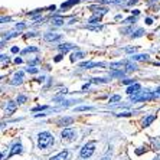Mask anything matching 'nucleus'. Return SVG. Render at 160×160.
I'll use <instances>...</instances> for the list:
<instances>
[{
    "mask_svg": "<svg viewBox=\"0 0 160 160\" xmlns=\"http://www.w3.org/2000/svg\"><path fill=\"white\" fill-rule=\"evenodd\" d=\"M25 101H26V97H25V95H19V97H18V102H19V104H22V102H25Z\"/></svg>",
    "mask_w": 160,
    "mask_h": 160,
    "instance_id": "b1692460",
    "label": "nucleus"
},
{
    "mask_svg": "<svg viewBox=\"0 0 160 160\" xmlns=\"http://www.w3.org/2000/svg\"><path fill=\"white\" fill-rule=\"evenodd\" d=\"M16 29H25V25H23V23H19V25H16Z\"/></svg>",
    "mask_w": 160,
    "mask_h": 160,
    "instance_id": "c756f323",
    "label": "nucleus"
},
{
    "mask_svg": "<svg viewBox=\"0 0 160 160\" xmlns=\"http://www.w3.org/2000/svg\"><path fill=\"white\" fill-rule=\"evenodd\" d=\"M22 150H23L22 144H20V143H16V144L13 146V149L10 150V154H9V156H15V154H19V153H22Z\"/></svg>",
    "mask_w": 160,
    "mask_h": 160,
    "instance_id": "6e6552de",
    "label": "nucleus"
},
{
    "mask_svg": "<svg viewBox=\"0 0 160 160\" xmlns=\"http://www.w3.org/2000/svg\"><path fill=\"white\" fill-rule=\"evenodd\" d=\"M79 0H71V2H67V3H62V6L61 8L62 9H68V8H71L72 4H75V3H78Z\"/></svg>",
    "mask_w": 160,
    "mask_h": 160,
    "instance_id": "dca6fc26",
    "label": "nucleus"
},
{
    "mask_svg": "<svg viewBox=\"0 0 160 160\" xmlns=\"http://www.w3.org/2000/svg\"><path fill=\"white\" fill-rule=\"evenodd\" d=\"M15 62H16V63H22V59H20V58H16Z\"/></svg>",
    "mask_w": 160,
    "mask_h": 160,
    "instance_id": "f704fd0d",
    "label": "nucleus"
},
{
    "mask_svg": "<svg viewBox=\"0 0 160 160\" xmlns=\"http://www.w3.org/2000/svg\"><path fill=\"white\" fill-rule=\"evenodd\" d=\"M154 120H156V116H153V114H152V116H149V117H146L144 121H143V126H144V127H149L150 124L154 121Z\"/></svg>",
    "mask_w": 160,
    "mask_h": 160,
    "instance_id": "4468645a",
    "label": "nucleus"
},
{
    "mask_svg": "<svg viewBox=\"0 0 160 160\" xmlns=\"http://www.w3.org/2000/svg\"><path fill=\"white\" fill-rule=\"evenodd\" d=\"M126 22H128V23H131V22H133V23H134V18H128V19H127V20H126Z\"/></svg>",
    "mask_w": 160,
    "mask_h": 160,
    "instance_id": "72a5a7b5",
    "label": "nucleus"
},
{
    "mask_svg": "<svg viewBox=\"0 0 160 160\" xmlns=\"http://www.w3.org/2000/svg\"><path fill=\"white\" fill-rule=\"evenodd\" d=\"M91 110H94V108L92 107H88V105H82V107L75 108V111H91Z\"/></svg>",
    "mask_w": 160,
    "mask_h": 160,
    "instance_id": "a211bd4d",
    "label": "nucleus"
},
{
    "mask_svg": "<svg viewBox=\"0 0 160 160\" xmlns=\"http://www.w3.org/2000/svg\"><path fill=\"white\" fill-rule=\"evenodd\" d=\"M123 84H126L127 85V84H136V82H134V79H124Z\"/></svg>",
    "mask_w": 160,
    "mask_h": 160,
    "instance_id": "c85d7f7f",
    "label": "nucleus"
},
{
    "mask_svg": "<svg viewBox=\"0 0 160 160\" xmlns=\"http://www.w3.org/2000/svg\"><path fill=\"white\" fill-rule=\"evenodd\" d=\"M75 138V131L72 128H65L62 131V140H68V142H72Z\"/></svg>",
    "mask_w": 160,
    "mask_h": 160,
    "instance_id": "39448f33",
    "label": "nucleus"
},
{
    "mask_svg": "<svg viewBox=\"0 0 160 160\" xmlns=\"http://www.w3.org/2000/svg\"><path fill=\"white\" fill-rule=\"evenodd\" d=\"M67 157H68V152L67 150H63V152H61L59 154L51 157V160H67Z\"/></svg>",
    "mask_w": 160,
    "mask_h": 160,
    "instance_id": "9d476101",
    "label": "nucleus"
},
{
    "mask_svg": "<svg viewBox=\"0 0 160 160\" xmlns=\"http://www.w3.org/2000/svg\"><path fill=\"white\" fill-rule=\"evenodd\" d=\"M91 82H92V84H101V82L104 84V82H107V79H102V78H92V79H91Z\"/></svg>",
    "mask_w": 160,
    "mask_h": 160,
    "instance_id": "aec40b11",
    "label": "nucleus"
},
{
    "mask_svg": "<svg viewBox=\"0 0 160 160\" xmlns=\"http://www.w3.org/2000/svg\"><path fill=\"white\" fill-rule=\"evenodd\" d=\"M61 59H62V55H58V56L55 58V62H59Z\"/></svg>",
    "mask_w": 160,
    "mask_h": 160,
    "instance_id": "2f4dec72",
    "label": "nucleus"
},
{
    "mask_svg": "<svg viewBox=\"0 0 160 160\" xmlns=\"http://www.w3.org/2000/svg\"><path fill=\"white\" fill-rule=\"evenodd\" d=\"M81 68H98V67H104V63H97V62H82L79 65Z\"/></svg>",
    "mask_w": 160,
    "mask_h": 160,
    "instance_id": "0eeeda50",
    "label": "nucleus"
},
{
    "mask_svg": "<svg viewBox=\"0 0 160 160\" xmlns=\"http://www.w3.org/2000/svg\"><path fill=\"white\" fill-rule=\"evenodd\" d=\"M121 100V97L120 95H112L111 98H110V102H117V101Z\"/></svg>",
    "mask_w": 160,
    "mask_h": 160,
    "instance_id": "5701e85b",
    "label": "nucleus"
},
{
    "mask_svg": "<svg viewBox=\"0 0 160 160\" xmlns=\"http://www.w3.org/2000/svg\"><path fill=\"white\" fill-rule=\"evenodd\" d=\"M156 94H157V95H160V87H159V88L156 89Z\"/></svg>",
    "mask_w": 160,
    "mask_h": 160,
    "instance_id": "e433bc0d",
    "label": "nucleus"
},
{
    "mask_svg": "<svg viewBox=\"0 0 160 160\" xmlns=\"http://www.w3.org/2000/svg\"><path fill=\"white\" fill-rule=\"evenodd\" d=\"M118 117H128L131 116V112H120V114H117Z\"/></svg>",
    "mask_w": 160,
    "mask_h": 160,
    "instance_id": "bb28decb",
    "label": "nucleus"
},
{
    "mask_svg": "<svg viewBox=\"0 0 160 160\" xmlns=\"http://www.w3.org/2000/svg\"><path fill=\"white\" fill-rule=\"evenodd\" d=\"M95 152V146L91 143V144H87V146H84L81 149V157H84V159H87V157H91L92 156V153Z\"/></svg>",
    "mask_w": 160,
    "mask_h": 160,
    "instance_id": "20e7f679",
    "label": "nucleus"
},
{
    "mask_svg": "<svg viewBox=\"0 0 160 160\" xmlns=\"http://www.w3.org/2000/svg\"><path fill=\"white\" fill-rule=\"evenodd\" d=\"M146 23H147V25H152V23H153V20H152V19H146Z\"/></svg>",
    "mask_w": 160,
    "mask_h": 160,
    "instance_id": "473e14b6",
    "label": "nucleus"
},
{
    "mask_svg": "<svg viewBox=\"0 0 160 160\" xmlns=\"http://www.w3.org/2000/svg\"><path fill=\"white\" fill-rule=\"evenodd\" d=\"M12 52H13V53H18L19 52V48H18V46H13V48H12Z\"/></svg>",
    "mask_w": 160,
    "mask_h": 160,
    "instance_id": "7c9ffc66",
    "label": "nucleus"
},
{
    "mask_svg": "<svg viewBox=\"0 0 160 160\" xmlns=\"http://www.w3.org/2000/svg\"><path fill=\"white\" fill-rule=\"evenodd\" d=\"M16 108H18V104H16V102H13V101H9V102H8V110H6V112H8V114H12V112H15Z\"/></svg>",
    "mask_w": 160,
    "mask_h": 160,
    "instance_id": "9b49d317",
    "label": "nucleus"
},
{
    "mask_svg": "<svg viewBox=\"0 0 160 160\" xmlns=\"http://www.w3.org/2000/svg\"><path fill=\"white\" fill-rule=\"evenodd\" d=\"M140 89H142V85L136 82V84H133L131 87L127 88V94H128V95H136V94L140 92Z\"/></svg>",
    "mask_w": 160,
    "mask_h": 160,
    "instance_id": "423d86ee",
    "label": "nucleus"
},
{
    "mask_svg": "<svg viewBox=\"0 0 160 160\" xmlns=\"http://www.w3.org/2000/svg\"><path fill=\"white\" fill-rule=\"evenodd\" d=\"M51 144H53L52 134L48 133V131H43V133L39 134V137H38V147L39 149H46Z\"/></svg>",
    "mask_w": 160,
    "mask_h": 160,
    "instance_id": "f257e3e1",
    "label": "nucleus"
},
{
    "mask_svg": "<svg viewBox=\"0 0 160 160\" xmlns=\"http://www.w3.org/2000/svg\"><path fill=\"white\" fill-rule=\"evenodd\" d=\"M29 52H38V48H35V46H30V48H26L25 51H22L23 55H26V53H29Z\"/></svg>",
    "mask_w": 160,
    "mask_h": 160,
    "instance_id": "6ab92c4d",
    "label": "nucleus"
},
{
    "mask_svg": "<svg viewBox=\"0 0 160 160\" xmlns=\"http://www.w3.org/2000/svg\"><path fill=\"white\" fill-rule=\"evenodd\" d=\"M131 59L133 61H147L149 59V55H147V53H140V55L131 56Z\"/></svg>",
    "mask_w": 160,
    "mask_h": 160,
    "instance_id": "ddd939ff",
    "label": "nucleus"
},
{
    "mask_svg": "<svg viewBox=\"0 0 160 160\" xmlns=\"http://www.w3.org/2000/svg\"><path fill=\"white\" fill-rule=\"evenodd\" d=\"M26 71H28V72H30V74H36V72H38V68H33V67H30V68H28Z\"/></svg>",
    "mask_w": 160,
    "mask_h": 160,
    "instance_id": "393cba45",
    "label": "nucleus"
},
{
    "mask_svg": "<svg viewBox=\"0 0 160 160\" xmlns=\"http://www.w3.org/2000/svg\"><path fill=\"white\" fill-rule=\"evenodd\" d=\"M110 67H111L112 69H117V68H118V69H121V68H126L127 71H134V69L137 68L136 65H134V63H130V62H127V61H123V62H114V63H111Z\"/></svg>",
    "mask_w": 160,
    "mask_h": 160,
    "instance_id": "7ed1b4c3",
    "label": "nucleus"
},
{
    "mask_svg": "<svg viewBox=\"0 0 160 160\" xmlns=\"http://www.w3.org/2000/svg\"><path fill=\"white\" fill-rule=\"evenodd\" d=\"M22 81H23V72H16L15 77H13L12 84H13V85H16V84H22Z\"/></svg>",
    "mask_w": 160,
    "mask_h": 160,
    "instance_id": "1a4fd4ad",
    "label": "nucleus"
},
{
    "mask_svg": "<svg viewBox=\"0 0 160 160\" xmlns=\"http://www.w3.org/2000/svg\"><path fill=\"white\" fill-rule=\"evenodd\" d=\"M74 46H72L71 43H62V45H59V51L61 52H63V53H67L69 49H72Z\"/></svg>",
    "mask_w": 160,
    "mask_h": 160,
    "instance_id": "2eb2a0df",
    "label": "nucleus"
},
{
    "mask_svg": "<svg viewBox=\"0 0 160 160\" xmlns=\"http://www.w3.org/2000/svg\"><path fill=\"white\" fill-rule=\"evenodd\" d=\"M46 105H38V107H35L33 110H32V111H42V110H46Z\"/></svg>",
    "mask_w": 160,
    "mask_h": 160,
    "instance_id": "4be33fe9",
    "label": "nucleus"
},
{
    "mask_svg": "<svg viewBox=\"0 0 160 160\" xmlns=\"http://www.w3.org/2000/svg\"><path fill=\"white\" fill-rule=\"evenodd\" d=\"M101 160H110V156H108V154H107V156H104V157H102V159H101Z\"/></svg>",
    "mask_w": 160,
    "mask_h": 160,
    "instance_id": "c9c22d12",
    "label": "nucleus"
},
{
    "mask_svg": "<svg viewBox=\"0 0 160 160\" xmlns=\"http://www.w3.org/2000/svg\"><path fill=\"white\" fill-rule=\"evenodd\" d=\"M59 35L58 33H46L45 35V41H48V42H51V41H58L59 39Z\"/></svg>",
    "mask_w": 160,
    "mask_h": 160,
    "instance_id": "f8f14e48",
    "label": "nucleus"
},
{
    "mask_svg": "<svg viewBox=\"0 0 160 160\" xmlns=\"http://www.w3.org/2000/svg\"><path fill=\"white\" fill-rule=\"evenodd\" d=\"M81 58H84V53H82V52H77V53H72L71 61L74 62L75 59H81Z\"/></svg>",
    "mask_w": 160,
    "mask_h": 160,
    "instance_id": "f3484780",
    "label": "nucleus"
},
{
    "mask_svg": "<svg viewBox=\"0 0 160 160\" xmlns=\"http://www.w3.org/2000/svg\"><path fill=\"white\" fill-rule=\"evenodd\" d=\"M157 94L156 92H152V91H144L142 94H136V95H131L134 102H137V101H149V100H153V98H156Z\"/></svg>",
    "mask_w": 160,
    "mask_h": 160,
    "instance_id": "f03ea898",
    "label": "nucleus"
},
{
    "mask_svg": "<svg viewBox=\"0 0 160 160\" xmlns=\"http://www.w3.org/2000/svg\"><path fill=\"white\" fill-rule=\"evenodd\" d=\"M142 35H143V30H142V29H138V30H137V32H136V33H134V35H133V38L142 36Z\"/></svg>",
    "mask_w": 160,
    "mask_h": 160,
    "instance_id": "a878e982",
    "label": "nucleus"
},
{
    "mask_svg": "<svg viewBox=\"0 0 160 160\" xmlns=\"http://www.w3.org/2000/svg\"><path fill=\"white\" fill-rule=\"evenodd\" d=\"M100 20H101V18H100V16H97V15H95V16H94V18H91V19H89L88 22H89V23H98V22H100Z\"/></svg>",
    "mask_w": 160,
    "mask_h": 160,
    "instance_id": "412c9836",
    "label": "nucleus"
},
{
    "mask_svg": "<svg viewBox=\"0 0 160 160\" xmlns=\"http://www.w3.org/2000/svg\"><path fill=\"white\" fill-rule=\"evenodd\" d=\"M136 51H137V48H127V49H126V52H127V53H131V52H136Z\"/></svg>",
    "mask_w": 160,
    "mask_h": 160,
    "instance_id": "cd10ccee",
    "label": "nucleus"
}]
</instances>
